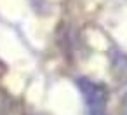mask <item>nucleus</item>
I'll list each match as a JSON object with an SVG mask.
<instances>
[{"mask_svg": "<svg viewBox=\"0 0 127 115\" xmlns=\"http://www.w3.org/2000/svg\"><path fill=\"white\" fill-rule=\"evenodd\" d=\"M77 85L84 98L87 115H108L110 91L103 82L92 80L89 77H80L77 78Z\"/></svg>", "mask_w": 127, "mask_h": 115, "instance_id": "obj_1", "label": "nucleus"}, {"mask_svg": "<svg viewBox=\"0 0 127 115\" xmlns=\"http://www.w3.org/2000/svg\"><path fill=\"white\" fill-rule=\"evenodd\" d=\"M110 72L113 80L122 85H127V54L120 49L110 51Z\"/></svg>", "mask_w": 127, "mask_h": 115, "instance_id": "obj_2", "label": "nucleus"}, {"mask_svg": "<svg viewBox=\"0 0 127 115\" xmlns=\"http://www.w3.org/2000/svg\"><path fill=\"white\" fill-rule=\"evenodd\" d=\"M118 115H127V92L122 96V99L118 103Z\"/></svg>", "mask_w": 127, "mask_h": 115, "instance_id": "obj_3", "label": "nucleus"}]
</instances>
